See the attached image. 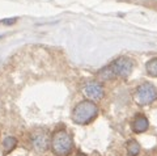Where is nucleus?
<instances>
[{
    "label": "nucleus",
    "mask_w": 157,
    "mask_h": 156,
    "mask_svg": "<svg viewBox=\"0 0 157 156\" xmlns=\"http://www.w3.org/2000/svg\"><path fill=\"white\" fill-rule=\"evenodd\" d=\"M147 74L152 77H157V58H152L145 64Z\"/></svg>",
    "instance_id": "10"
},
{
    "label": "nucleus",
    "mask_w": 157,
    "mask_h": 156,
    "mask_svg": "<svg viewBox=\"0 0 157 156\" xmlns=\"http://www.w3.org/2000/svg\"><path fill=\"white\" fill-rule=\"evenodd\" d=\"M134 100L140 106L151 105L157 100V88L152 83H143L136 88Z\"/></svg>",
    "instance_id": "3"
},
{
    "label": "nucleus",
    "mask_w": 157,
    "mask_h": 156,
    "mask_svg": "<svg viewBox=\"0 0 157 156\" xmlns=\"http://www.w3.org/2000/svg\"><path fill=\"white\" fill-rule=\"evenodd\" d=\"M126 150H127V154H128V156H137L140 154V144L136 142V140L131 139L127 142L126 144Z\"/></svg>",
    "instance_id": "9"
},
{
    "label": "nucleus",
    "mask_w": 157,
    "mask_h": 156,
    "mask_svg": "<svg viewBox=\"0 0 157 156\" xmlns=\"http://www.w3.org/2000/svg\"><path fill=\"white\" fill-rule=\"evenodd\" d=\"M131 127H132V131L136 133V134L145 133L149 127V121L147 119V117H144L143 114H137L135 117V119L132 121Z\"/></svg>",
    "instance_id": "7"
},
{
    "label": "nucleus",
    "mask_w": 157,
    "mask_h": 156,
    "mask_svg": "<svg viewBox=\"0 0 157 156\" xmlns=\"http://www.w3.org/2000/svg\"><path fill=\"white\" fill-rule=\"evenodd\" d=\"M104 87L98 81H89L82 87V93L86 97V100L90 101H100L104 97Z\"/></svg>",
    "instance_id": "6"
},
{
    "label": "nucleus",
    "mask_w": 157,
    "mask_h": 156,
    "mask_svg": "<svg viewBox=\"0 0 157 156\" xmlns=\"http://www.w3.org/2000/svg\"><path fill=\"white\" fill-rule=\"evenodd\" d=\"M98 114V106L94 104V101L84 100L75 106L72 111V121L77 125H88Z\"/></svg>",
    "instance_id": "1"
},
{
    "label": "nucleus",
    "mask_w": 157,
    "mask_h": 156,
    "mask_svg": "<svg viewBox=\"0 0 157 156\" xmlns=\"http://www.w3.org/2000/svg\"><path fill=\"white\" fill-rule=\"evenodd\" d=\"M97 77L100 79L101 81H109V80H113V79H115L117 75L114 74V71H113V68L111 66H106L104 68H101L100 71L97 72Z\"/></svg>",
    "instance_id": "8"
},
{
    "label": "nucleus",
    "mask_w": 157,
    "mask_h": 156,
    "mask_svg": "<svg viewBox=\"0 0 157 156\" xmlns=\"http://www.w3.org/2000/svg\"><path fill=\"white\" fill-rule=\"evenodd\" d=\"M16 146H17V139L14 136H7L3 142V147L6 152H11L12 150H14Z\"/></svg>",
    "instance_id": "11"
},
{
    "label": "nucleus",
    "mask_w": 157,
    "mask_h": 156,
    "mask_svg": "<svg viewBox=\"0 0 157 156\" xmlns=\"http://www.w3.org/2000/svg\"><path fill=\"white\" fill-rule=\"evenodd\" d=\"M17 21V17H12V18H4V20H0V22L4 24V25H11Z\"/></svg>",
    "instance_id": "12"
},
{
    "label": "nucleus",
    "mask_w": 157,
    "mask_h": 156,
    "mask_svg": "<svg viewBox=\"0 0 157 156\" xmlns=\"http://www.w3.org/2000/svg\"><path fill=\"white\" fill-rule=\"evenodd\" d=\"M110 66L113 68V71H114V74L117 75V77H127L132 72V70H134V62L127 57L117 58L114 62L110 63Z\"/></svg>",
    "instance_id": "4"
},
{
    "label": "nucleus",
    "mask_w": 157,
    "mask_h": 156,
    "mask_svg": "<svg viewBox=\"0 0 157 156\" xmlns=\"http://www.w3.org/2000/svg\"><path fill=\"white\" fill-rule=\"evenodd\" d=\"M32 146L37 152H45V151L50 147L51 139H50V134L46 130H36L32 134Z\"/></svg>",
    "instance_id": "5"
},
{
    "label": "nucleus",
    "mask_w": 157,
    "mask_h": 156,
    "mask_svg": "<svg viewBox=\"0 0 157 156\" xmlns=\"http://www.w3.org/2000/svg\"><path fill=\"white\" fill-rule=\"evenodd\" d=\"M50 147L56 156H67L72 152L73 140L72 136L64 130H59L51 138Z\"/></svg>",
    "instance_id": "2"
}]
</instances>
